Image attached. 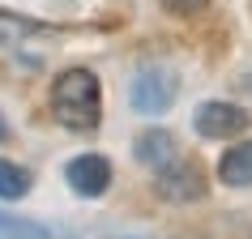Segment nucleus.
Masks as SVG:
<instances>
[{"mask_svg":"<svg viewBox=\"0 0 252 239\" xmlns=\"http://www.w3.org/2000/svg\"><path fill=\"white\" fill-rule=\"evenodd\" d=\"M52 116L68 133H94L103 124V86L90 68H64L52 81Z\"/></svg>","mask_w":252,"mask_h":239,"instance_id":"obj_1","label":"nucleus"},{"mask_svg":"<svg viewBox=\"0 0 252 239\" xmlns=\"http://www.w3.org/2000/svg\"><path fill=\"white\" fill-rule=\"evenodd\" d=\"M175 94H180V77H175V68L158 64V60L141 64L133 73V81H128V103H133V111H141V116H162V111H171Z\"/></svg>","mask_w":252,"mask_h":239,"instance_id":"obj_2","label":"nucleus"},{"mask_svg":"<svg viewBox=\"0 0 252 239\" xmlns=\"http://www.w3.org/2000/svg\"><path fill=\"white\" fill-rule=\"evenodd\" d=\"M192 124H197V133L205 137V141H231V137H239L244 128H248V111L235 103H201L197 116H192Z\"/></svg>","mask_w":252,"mask_h":239,"instance_id":"obj_3","label":"nucleus"},{"mask_svg":"<svg viewBox=\"0 0 252 239\" xmlns=\"http://www.w3.org/2000/svg\"><path fill=\"white\" fill-rule=\"evenodd\" d=\"M64 179L68 188L77 192V197H103L107 188H111V162L103 154H77V158H68L64 167Z\"/></svg>","mask_w":252,"mask_h":239,"instance_id":"obj_4","label":"nucleus"},{"mask_svg":"<svg viewBox=\"0 0 252 239\" xmlns=\"http://www.w3.org/2000/svg\"><path fill=\"white\" fill-rule=\"evenodd\" d=\"M133 154H137V162H141L146 171H154V175L171 171L175 162L184 158L180 146H175V137L167 133V128H146V133L133 141Z\"/></svg>","mask_w":252,"mask_h":239,"instance_id":"obj_5","label":"nucleus"},{"mask_svg":"<svg viewBox=\"0 0 252 239\" xmlns=\"http://www.w3.org/2000/svg\"><path fill=\"white\" fill-rule=\"evenodd\" d=\"M154 188H158V197H167V201H197L201 192H205V179H201V171L188 158H180L171 171L154 175Z\"/></svg>","mask_w":252,"mask_h":239,"instance_id":"obj_6","label":"nucleus"},{"mask_svg":"<svg viewBox=\"0 0 252 239\" xmlns=\"http://www.w3.org/2000/svg\"><path fill=\"white\" fill-rule=\"evenodd\" d=\"M218 179H222L226 188H248L252 184V137L248 141H235V146L218 158Z\"/></svg>","mask_w":252,"mask_h":239,"instance_id":"obj_7","label":"nucleus"},{"mask_svg":"<svg viewBox=\"0 0 252 239\" xmlns=\"http://www.w3.org/2000/svg\"><path fill=\"white\" fill-rule=\"evenodd\" d=\"M26 192H30V171L9 158H0V201H17Z\"/></svg>","mask_w":252,"mask_h":239,"instance_id":"obj_8","label":"nucleus"},{"mask_svg":"<svg viewBox=\"0 0 252 239\" xmlns=\"http://www.w3.org/2000/svg\"><path fill=\"white\" fill-rule=\"evenodd\" d=\"M0 239H47V226L30 222V218H13V213H0Z\"/></svg>","mask_w":252,"mask_h":239,"instance_id":"obj_9","label":"nucleus"},{"mask_svg":"<svg viewBox=\"0 0 252 239\" xmlns=\"http://www.w3.org/2000/svg\"><path fill=\"white\" fill-rule=\"evenodd\" d=\"M210 0H162V9H171V13L188 17V13H197V9H205Z\"/></svg>","mask_w":252,"mask_h":239,"instance_id":"obj_10","label":"nucleus"},{"mask_svg":"<svg viewBox=\"0 0 252 239\" xmlns=\"http://www.w3.org/2000/svg\"><path fill=\"white\" fill-rule=\"evenodd\" d=\"M4 137H9V124H4V116H0V141H4Z\"/></svg>","mask_w":252,"mask_h":239,"instance_id":"obj_11","label":"nucleus"}]
</instances>
